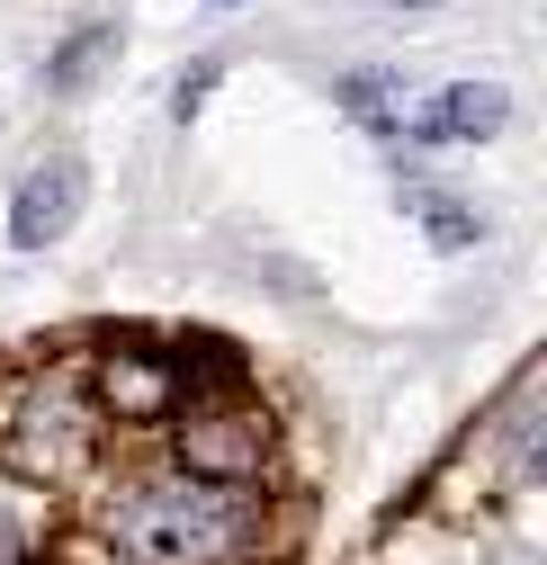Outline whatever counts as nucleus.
<instances>
[{
	"label": "nucleus",
	"mask_w": 547,
	"mask_h": 565,
	"mask_svg": "<svg viewBox=\"0 0 547 565\" xmlns=\"http://www.w3.org/2000/svg\"><path fill=\"white\" fill-rule=\"evenodd\" d=\"M82 206H90V162H82V153H45V162L19 180V198H10V243H19V252L63 243Z\"/></svg>",
	"instance_id": "nucleus-2"
},
{
	"label": "nucleus",
	"mask_w": 547,
	"mask_h": 565,
	"mask_svg": "<svg viewBox=\"0 0 547 565\" xmlns=\"http://www.w3.org/2000/svg\"><path fill=\"white\" fill-rule=\"evenodd\" d=\"M503 126H512V90L503 82H449L440 99L404 108L395 145H485V135H503Z\"/></svg>",
	"instance_id": "nucleus-3"
},
{
	"label": "nucleus",
	"mask_w": 547,
	"mask_h": 565,
	"mask_svg": "<svg viewBox=\"0 0 547 565\" xmlns=\"http://www.w3.org/2000/svg\"><path fill=\"white\" fill-rule=\"evenodd\" d=\"M117 19H90V28H73L54 54H45V99H82V90H99V73L117 63Z\"/></svg>",
	"instance_id": "nucleus-5"
},
{
	"label": "nucleus",
	"mask_w": 547,
	"mask_h": 565,
	"mask_svg": "<svg viewBox=\"0 0 547 565\" xmlns=\"http://www.w3.org/2000/svg\"><path fill=\"white\" fill-rule=\"evenodd\" d=\"M404 216H422V234H431L440 252H466V243H485V216H475L466 198H449V189H404Z\"/></svg>",
	"instance_id": "nucleus-6"
},
{
	"label": "nucleus",
	"mask_w": 547,
	"mask_h": 565,
	"mask_svg": "<svg viewBox=\"0 0 547 565\" xmlns=\"http://www.w3.org/2000/svg\"><path fill=\"white\" fill-rule=\"evenodd\" d=\"M117 565H225L243 547V503L207 476H144L108 503Z\"/></svg>",
	"instance_id": "nucleus-1"
},
{
	"label": "nucleus",
	"mask_w": 547,
	"mask_h": 565,
	"mask_svg": "<svg viewBox=\"0 0 547 565\" xmlns=\"http://www.w3.org/2000/svg\"><path fill=\"white\" fill-rule=\"evenodd\" d=\"M260 422L251 413H207V422H189V431H180V458H189V476H251L260 467Z\"/></svg>",
	"instance_id": "nucleus-4"
},
{
	"label": "nucleus",
	"mask_w": 547,
	"mask_h": 565,
	"mask_svg": "<svg viewBox=\"0 0 547 565\" xmlns=\"http://www.w3.org/2000/svg\"><path fill=\"white\" fill-rule=\"evenodd\" d=\"M216 73H225V63H189V82L171 90V117H197V108H207V90H216Z\"/></svg>",
	"instance_id": "nucleus-8"
},
{
	"label": "nucleus",
	"mask_w": 547,
	"mask_h": 565,
	"mask_svg": "<svg viewBox=\"0 0 547 565\" xmlns=\"http://www.w3.org/2000/svg\"><path fill=\"white\" fill-rule=\"evenodd\" d=\"M368 10H440V0H368Z\"/></svg>",
	"instance_id": "nucleus-9"
},
{
	"label": "nucleus",
	"mask_w": 547,
	"mask_h": 565,
	"mask_svg": "<svg viewBox=\"0 0 547 565\" xmlns=\"http://www.w3.org/2000/svg\"><path fill=\"white\" fill-rule=\"evenodd\" d=\"M99 386H108V404H117L126 422H144V413L171 404V369H162V360H108Z\"/></svg>",
	"instance_id": "nucleus-7"
},
{
	"label": "nucleus",
	"mask_w": 547,
	"mask_h": 565,
	"mask_svg": "<svg viewBox=\"0 0 547 565\" xmlns=\"http://www.w3.org/2000/svg\"><path fill=\"white\" fill-rule=\"evenodd\" d=\"M216 10H234V0H216Z\"/></svg>",
	"instance_id": "nucleus-10"
}]
</instances>
